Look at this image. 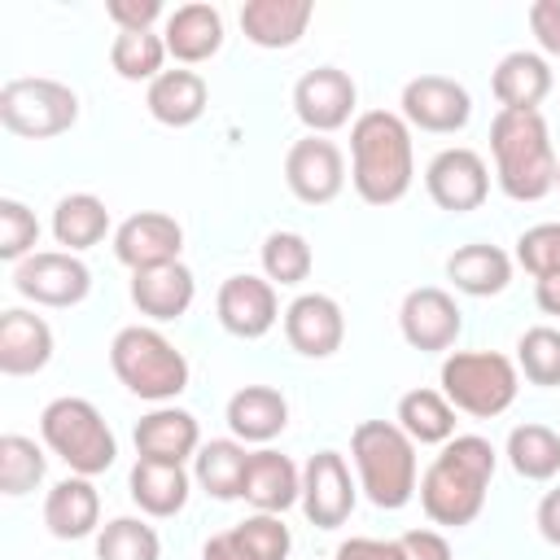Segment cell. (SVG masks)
<instances>
[{
	"label": "cell",
	"instance_id": "5b68a950",
	"mask_svg": "<svg viewBox=\"0 0 560 560\" xmlns=\"http://www.w3.org/2000/svg\"><path fill=\"white\" fill-rule=\"evenodd\" d=\"M109 368L136 398L149 402H166L188 389V359L144 324H131L109 341Z\"/></svg>",
	"mask_w": 560,
	"mask_h": 560
},
{
	"label": "cell",
	"instance_id": "52a82bcc",
	"mask_svg": "<svg viewBox=\"0 0 560 560\" xmlns=\"http://www.w3.org/2000/svg\"><path fill=\"white\" fill-rule=\"evenodd\" d=\"M521 376L508 354L494 350H455L442 359V394L455 411H468L477 420L503 416L516 402Z\"/></svg>",
	"mask_w": 560,
	"mask_h": 560
},
{
	"label": "cell",
	"instance_id": "ffe728a7",
	"mask_svg": "<svg viewBox=\"0 0 560 560\" xmlns=\"http://www.w3.org/2000/svg\"><path fill=\"white\" fill-rule=\"evenodd\" d=\"M241 499H249L258 512L280 516L284 508H293L302 499V472L293 468L289 455L280 451H249L245 464V481H241Z\"/></svg>",
	"mask_w": 560,
	"mask_h": 560
},
{
	"label": "cell",
	"instance_id": "c3c4849f",
	"mask_svg": "<svg viewBox=\"0 0 560 560\" xmlns=\"http://www.w3.org/2000/svg\"><path fill=\"white\" fill-rule=\"evenodd\" d=\"M534 298H538V306H542L547 315H560V271L542 276L538 289H534Z\"/></svg>",
	"mask_w": 560,
	"mask_h": 560
},
{
	"label": "cell",
	"instance_id": "7a4b0ae2",
	"mask_svg": "<svg viewBox=\"0 0 560 560\" xmlns=\"http://www.w3.org/2000/svg\"><path fill=\"white\" fill-rule=\"evenodd\" d=\"M494 477V446L477 433H459L442 446V455L420 477V508L433 525H472L486 508V490Z\"/></svg>",
	"mask_w": 560,
	"mask_h": 560
},
{
	"label": "cell",
	"instance_id": "836d02e7",
	"mask_svg": "<svg viewBox=\"0 0 560 560\" xmlns=\"http://www.w3.org/2000/svg\"><path fill=\"white\" fill-rule=\"evenodd\" d=\"M192 477L210 499H241V481H245V464L249 451L232 438H214L192 455Z\"/></svg>",
	"mask_w": 560,
	"mask_h": 560
},
{
	"label": "cell",
	"instance_id": "d590c367",
	"mask_svg": "<svg viewBox=\"0 0 560 560\" xmlns=\"http://www.w3.org/2000/svg\"><path fill=\"white\" fill-rule=\"evenodd\" d=\"M166 57H171L166 52V39L153 35V31H118L114 44H109V66L122 79H131V83H140V79L153 83L162 74V61Z\"/></svg>",
	"mask_w": 560,
	"mask_h": 560
},
{
	"label": "cell",
	"instance_id": "d6a6232c",
	"mask_svg": "<svg viewBox=\"0 0 560 560\" xmlns=\"http://www.w3.org/2000/svg\"><path fill=\"white\" fill-rule=\"evenodd\" d=\"M105 232H109V210H105L101 197H92V192H70V197L57 201V210H52V236H57V245H66L70 254L101 245Z\"/></svg>",
	"mask_w": 560,
	"mask_h": 560
},
{
	"label": "cell",
	"instance_id": "30bf717a",
	"mask_svg": "<svg viewBox=\"0 0 560 560\" xmlns=\"http://www.w3.org/2000/svg\"><path fill=\"white\" fill-rule=\"evenodd\" d=\"M354 101H359V88L337 66H315L293 83V109L311 127V136H328L346 127L354 114Z\"/></svg>",
	"mask_w": 560,
	"mask_h": 560
},
{
	"label": "cell",
	"instance_id": "d4e9b609",
	"mask_svg": "<svg viewBox=\"0 0 560 560\" xmlns=\"http://www.w3.org/2000/svg\"><path fill=\"white\" fill-rule=\"evenodd\" d=\"M192 298H197V280H192V271L184 262L131 271V302L149 319H179L192 306Z\"/></svg>",
	"mask_w": 560,
	"mask_h": 560
},
{
	"label": "cell",
	"instance_id": "5bb4252c",
	"mask_svg": "<svg viewBox=\"0 0 560 560\" xmlns=\"http://www.w3.org/2000/svg\"><path fill=\"white\" fill-rule=\"evenodd\" d=\"M424 188L433 197V206L451 210V214H464V210H477L490 192V171L481 162V153L472 149H442L429 171H424Z\"/></svg>",
	"mask_w": 560,
	"mask_h": 560
},
{
	"label": "cell",
	"instance_id": "4dcf8cb0",
	"mask_svg": "<svg viewBox=\"0 0 560 560\" xmlns=\"http://www.w3.org/2000/svg\"><path fill=\"white\" fill-rule=\"evenodd\" d=\"M127 486H131V499L140 503V512H149V516H175L188 503V472H184V464L136 459Z\"/></svg>",
	"mask_w": 560,
	"mask_h": 560
},
{
	"label": "cell",
	"instance_id": "b9f144b4",
	"mask_svg": "<svg viewBox=\"0 0 560 560\" xmlns=\"http://www.w3.org/2000/svg\"><path fill=\"white\" fill-rule=\"evenodd\" d=\"M516 262H521L534 280L560 271V223H538V228L521 232V241H516Z\"/></svg>",
	"mask_w": 560,
	"mask_h": 560
},
{
	"label": "cell",
	"instance_id": "603a6c76",
	"mask_svg": "<svg viewBox=\"0 0 560 560\" xmlns=\"http://www.w3.org/2000/svg\"><path fill=\"white\" fill-rule=\"evenodd\" d=\"M52 359V328L31 315V311H4L0 315V372L9 376H31L48 368Z\"/></svg>",
	"mask_w": 560,
	"mask_h": 560
},
{
	"label": "cell",
	"instance_id": "74e56055",
	"mask_svg": "<svg viewBox=\"0 0 560 560\" xmlns=\"http://www.w3.org/2000/svg\"><path fill=\"white\" fill-rule=\"evenodd\" d=\"M44 468H48V459L31 438H22V433H4L0 438V490L4 494L35 490L44 481Z\"/></svg>",
	"mask_w": 560,
	"mask_h": 560
},
{
	"label": "cell",
	"instance_id": "8fae6325",
	"mask_svg": "<svg viewBox=\"0 0 560 560\" xmlns=\"http://www.w3.org/2000/svg\"><path fill=\"white\" fill-rule=\"evenodd\" d=\"M402 118L407 127L433 131V136H451L459 127H468L472 118V96L464 83L446 79V74H420L402 88Z\"/></svg>",
	"mask_w": 560,
	"mask_h": 560
},
{
	"label": "cell",
	"instance_id": "f6af8a7d",
	"mask_svg": "<svg viewBox=\"0 0 560 560\" xmlns=\"http://www.w3.org/2000/svg\"><path fill=\"white\" fill-rule=\"evenodd\" d=\"M332 560H407L398 538H350L337 547Z\"/></svg>",
	"mask_w": 560,
	"mask_h": 560
},
{
	"label": "cell",
	"instance_id": "3957f363",
	"mask_svg": "<svg viewBox=\"0 0 560 560\" xmlns=\"http://www.w3.org/2000/svg\"><path fill=\"white\" fill-rule=\"evenodd\" d=\"M499 188L512 201H542L556 188V153L538 109H499L490 122Z\"/></svg>",
	"mask_w": 560,
	"mask_h": 560
},
{
	"label": "cell",
	"instance_id": "f35d334b",
	"mask_svg": "<svg viewBox=\"0 0 560 560\" xmlns=\"http://www.w3.org/2000/svg\"><path fill=\"white\" fill-rule=\"evenodd\" d=\"M315 267V254L302 232H271L262 241V271L271 284H302Z\"/></svg>",
	"mask_w": 560,
	"mask_h": 560
},
{
	"label": "cell",
	"instance_id": "4fadbf2b",
	"mask_svg": "<svg viewBox=\"0 0 560 560\" xmlns=\"http://www.w3.org/2000/svg\"><path fill=\"white\" fill-rule=\"evenodd\" d=\"M302 512L311 525L319 529H337L346 525V516L354 512V481L350 468L337 451H315L302 468Z\"/></svg>",
	"mask_w": 560,
	"mask_h": 560
},
{
	"label": "cell",
	"instance_id": "ab89813d",
	"mask_svg": "<svg viewBox=\"0 0 560 560\" xmlns=\"http://www.w3.org/2000/svg\"><path fill=\"white\" fill-rule=\"evenodd\" d=\"M516 363L525 372V381L534 385H560V328H525L516 341Z\"/></svg>",
	"mask_w": 560,
	"mask_h": 560
},
{
	"label": "cell",
	"instance_id": "ee69618b",
	"mask_svg": "<svg viewBox=\"0 0 560 560\" xmlns=\"http://www.w3.org/2000/svg\"><path fill=\"white\" fill-rule=\"evenodd\" d=\"M529 31L538 35L542 52L560 57V0H534L529 4Z\"/></svg>",
	"mask_w": 560,
	"mask_h": 560
},
{
	"label": "cell",
	"instance_id": "7c38bea8",
	"mask_svg": "<svg viewBox=\"0 0 560 560\" xmlns=\"http://www.w3.org/2000/svg\"><path fill=\"white\" fill-rule=\"evenodd\" d=\"M284 184L306 206H328L346 188V158L332 140L306 136L284 153Z\"/></svg>",
	"mask_w": 560,
	"mask_h": 560
},
{
	"label": "cell",
	"instance_id": "ac0fdd59",
	"mask_svg": "<svg viewBox=\"0 0 560 560\" xmlns=\"http://www.w3.org/2000/svg\"><path fill=\"white\" fill-rule=\"evenodd\" d=\"M284 337L306 359H328L346 341V315L328 293H302L284 306Z\"/></svg>",
	"mask_w": 560,
	"mask_h": 560
},
{
	"label": "cell",
	"instance_id": "60d3db41",
	"mask_svg": "<svg viewBox=\"0 0 560 560\" xmlns=\"http://www.w3.org/2000/svg\"><path fill=\"white\" fill-rule=\"evenodd\" d=\"M35 241H39V219H35L22 201L4 197V201H0V258H4V262L31 258V254H35Z\"/></svg>",
	"mask_w": 560,
	"mask_h": 560
},
{
	"label": "cell",
	"instance_id": "e575fe53",
	"mask_svg": "<svg viewBox=\"0 0 560 560\" xmlns=\"http://www.w3.org/2000/svg\"><path fill=\"white\" fill-rule=\"evenodd\" d=\"M508 464L525 481H551L560 472V433L547 424H516L508 433Z\"/></svg>",
	"mask_w": 560,
	"mask_h": 560
},
{
	"label": "cell",
	"instance_id": "9c48e42d",
	"mask_svg": "<svg viewBox=\"0 0 560 560\" xmlns=\"http://www.w3.org/2000/svg\"><path fill=\"white\" fill-rule=\"evenodd\" d=\"M13 289L35 306H79L92 289V271L70 249H39L13 267Z\"/></svg>",
	"mask_w": 560,
	"mask_h": 560
},
{
	"label": "cell",
	"instance_id": "277c9868",
	"mask_svg": "<svg viewBox=\"0 0 560 560\" xmlns=\"http://www.w3.org/2000/svg\"><path fill=\"white\" fill-rule=\"evenodd\" d=\"M350 455L368 499L385 512H398L416 494V442L394 420H363L350 433Z\"/></svg>",
	"mask_w": 560,
	"mask_h": 560
},
{
	"label": "cell",
	"instance_id": "7dc6e473",
	"mask_svg": "<svg viewBox=\"0 0 560 560\" xmlns=\"http://www.w3.org/2000/svg\"><path fill=\"white\" fill-rule=\"evenodd\" d=\"M538 534H542L551 547H560V486L547 490L542 503H538Z\"/></svg>",
	"mask_w": 560,
	"mask_h": 560
},
{
	"label": "cell",
	"instance_id": "7bdbcfd3",
	"mask_svg": "<svg viewBox=\"0 0 560 560\" xmlns=\"http://www.w3.org/2000/svg\"><path fill=\"white\" fill-rule=\"evenodd\" d=\"M105 13L118 31H149L162 18V0H109Z\"/></svg>",
	"mask_w": 560,
	"mask_h": 560
},
{
	"label": "cell",
	"instance_id": "d6986e66",
	"mask_svg": "<svg viewBox=\"0 0 560 560\" xmlns=\"http://www.w3.org/2000/svg\"><path fill=\"white\" fill-rule=\"evenodd\" d=\"M293 547L289 538V525L271 512H258L223 534H214L206 547H201V560H284Z\"/></svg>",
	"mask_w": 560,
	"mask_h": 560
},
{
	"label": "cell",
	"instance_id": "484cf974",
	"mask_svg": "<svg viewBox=\"0 0 560 560\" xmlns=\"http://www.w3.org/2000/svg\"><path fill=\"white\" fill-rule=\"evenodd\" d=\"M101 521V494L92 486V477H66L48 490L44 499V525L52 538H88Z\"/></svg>",
	"mask_w": 560,
	"mask_h": 560
},
{
	"label": "cell",
	"instance_id": "cb8c5ba5",
	"mask_svg": "<svg viewBox=\"0 0 560 560\" xmlns=\"http://www.w3.org/2000/svg\"><path fill=\"white\" fill-rule=\"evenodd\" d=\"M136 451L140 459H166V464H184L188 455L201 451V429L188 411L179 407H153L149 416H140L136 424Z\"/></svg>",
	"mask_w": 560,
	"mask_h": 560
},
{
	"label": "cell",
	"instance_id": "44dd1931",
	"mask_svg": "<svg viewBox=\"0 0 560 560\" xmlns=\"http://www.w3.org/2000/svg\"><path fill=\"white\" fill-rule=\"evenodd\" d=\"M315 18L311 0H245L241 31L258 48H293Z\"/></svg>",
	"mask_w": 560,
	"mask_h": 560
},
{
	"label": "cell",
	"instance_id": "6da1fadb",
	"mask_svg": "<svg viewBox=\"0 0 560 560\" xmlns=\"http://www.w3.org/2000/svg\"><path fill=\"white\" fill-rule=\"evenodd\" d=\"M350 179L368 206H394L416 179L411 127L402 114L368 109L350 127Z\"/></svg>",
	"mask_w": 560,
	"mask_h": 560
},
{
	"label": "cell",
	"instance_id": "f546056e",
	"mask_svg": "<svg viewBox=\"0 0 560 560\" xmlns=\"http://www.w3.org/2000/svg\"><path fill=\"white\" fill-rule=\"evenodd\" d=\"M494 96L503 109H538V101L551 92V66L538 57V52H508L499 66H494V79H490Z\"/></svg>",
	"mask_w": 560,
	"mask_h": 560
},
{
	"label": "cell",
	"instance_id": "1f68e13d",
	"mask_svg": "<svg viewBox=\"0 0 560 560\" xmlns=\"http://www.w3.org/2000/svg\"><path fill=\"white\" fill-rule=\"evenodd\" d=\"M394 424L420 446H446L455 438V407L438 389H411V394L398 398V420Z\"/></svg>",
	"mask_w": 560,
	"mask_h": 560
},
{
	"label": "cell",
	"instance_id": "83f0119b",
	"mask_svg": "<svg viewBox=\"0 0 560 560\" xmlns=\"http://www.w3.org/2000/svg\"><path fill=\"white\" fill-rule=\"evenodd\" d=\"M289 424V402L271 385H245L228 398V429L241 442H271Z\"/></svg>",
	"mask_w": 560,
	"mask_h": 560
},
{
	"label": "cell",
	"instance_id": "4316f807",
	"mask_svg": "<svg viewBox=\"0 0 560 560\" xmlns=\"http://www.w3.org/2000/svg\"><path fill=\"white\" fill-rule=\"evenodd\" d=\"M206 79L197 70H162L153 83H149V114L162 122V127H192L201 114H206Z\"/></svg>",
	"mask_w": 560,
	"mask_h": 560
},
{
	"label": "cell",
	"instance_id": "7402d4cb",
	"mask_svg": "<svg viewBox=\"0 0 560 560\" xmlns=\"http://www.w3.org/2000/svg\"><path fill=\"white\" fill-rule=\"evenodd\" d=\"M162 39L179 66L210 61L223 48V13L214 4H179L175 13H166Z\"/></svg>",
	"mask_w": 560,
	"mask_h": 560
},
{
	"label": "cell",
	"instance_id": "e0dca14e",
	"mask_svg": "<svg viewBox=\"0 0 560 560\" xmlns=\"http://www.w3.org/2000/svg\"><path fill=\"white\" fill-rule=\"evenodd\" d=\"M214 311H219V324H223L232 337L254 341V337L271 332L276 319H280L276 284L262 280V276H228V280L219 284Z\"/></svg>",
	"mask_w": 560,
	"mask_h": 560
},
{
	"label": "cell",
	"instance_id": "2e32d148",
	"mask_svg": "<svg viewBox=\"0 0 560 560\" xmlns=\"http://www.w3.org/2000/svg\"><path fill=\"white\" fill-rule=\"evenodd\" d=\"M398 328H402V341H407L411 350L438 354V350H451V346H455V337H459V328H464V315H459V306H455V298H451L446 289L424 284V289H411V293L402 298Z\"/></svg>",
	"mask_w": 560,
	"mask_h": 560
},
{
	"label": "cell",
	"instance_id": "681fc988",
	"mask_svg": "<svg viewBox=\"0 0 560 560\" xmlns=\"http://www.w3.org/2000/svg\"><path fill=\"white\" fill-rule=\"evenodd\" d=\"M556 184H560V166H556Z\"/></svg>",
	"mask_w": 560,
	"mask_h": 560
},
{
	"label": "cell",
	"instance_id": "f1b7e54d",
	"mask_svg": "<svg viewBox=\"0 0 560 560\" xmlns=\"http://www.w3.org/2000/svg\"><path fill=\"white\" fill-rule=\"evenodd\" d=\"M446 276H451V284H455L459 293H468V298H494V293H503L508 280H512V258H508L499 245L472 241V245H459V249L446 258Z\"/></svg>",
	"mask_w": 560,
	"mask_h": 560
},
{
	"label": "cell",
	"instance_id": "ba28073f",
	"mask_svg": "<svg viewBox=\"0 0 560 560\" xmlns=\"http://www.w3.org/2000/svg\"><path fill=\"white\" fill-rule=\"evenodd\" d=\"M0 122L13 136L48 140L79 122V96L57 79H13L0 88Z\"/></svg>",
	"mask_w": 560,
	"mask_h": 560
},
{
	"label": "cell",
	"instance_id": "bcb514c9",
	"mask_svg": "<svg viewBox=\"0 0 560 560\" xmlns=\"http://www.w3.org/2000/svg\"><path fill=\"white\" fill-rule=\"evenodd\" d=\"M398 542H402L407 560H455L451 556V542L438 529H407Z\"/></svg>",
	"mask_w": 560,
	"mask_h": 560
},
{
	"label": "cell",
	"instance_id": "9a60e30c",
	"mask_svg": "<svg viewBox=\"0 0 560 560\" xmlns=\"http://www.w3.org/2000/svg\"><path fill=\"white\" fill-rule=\"evenodd\" d=\"M179 249H184V228L162 210H140V214L122 219L114 232V254L131 271L179 262Z\"/></svg>",
	"mask_w": 560,
	"mask_h": 560
},
{
	"label": "cell",
	"instance_id": "8992f818",
	"mask_svg": "<svg viewBox=\"0 0 560 560\" xmlns=\"http://www.w3.org/2000/svg\"><path fill=\"white\" fill-rule=\"evenodd\" d=\"M39 433H44V446L57 459H66L74 477H96L118 455V442L105 416L88 398H52L39 416Z\"/></svg>",
	"mask_w": 560,
	"mask_h": 560
},
{
	"label": "cell",
	"instance_id": "8d00e7d4",
	"mask_svg": "<svg viewBox=\"0 0 560 560\" xmlns=\"http://www.w3.org/2000/svg\"><path fill=\"white\" fill-rule=\"evenodd\" d=\"M158 556H162L158 529L136 516H114L96 534V560H158Z\"/></svg>",
	"mask_w": 560,
	"mask_h": 560
}]
</instances>
